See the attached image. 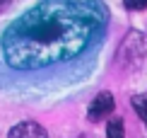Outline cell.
I'll list each match as a JSON object with an SVG mask.
<instances>
[{"instance_id":"1","label":"cell","mask_w":147,"mask_h":138,"mask_svg":"<svg viewBox=\"0 0 147 138\" xmlns=\"http://www.w3.org/2000/svg\"><path fill=\"white\" fill-rule=\"evenodd\" d=\"M106 22L99 0H41L5 29L0 51L10 68L36 70L80 56Z\"/></svg>"},{"instance_id":"2","label":"cell","mask_w":147,"mask_h":138,"mask_svg":"<svg viewBox=\"0 0 147 138\" xmlns=\"http://www.w3.org/2000/svg\"><path fill=\"white\" fill-rule=\"evenodd\" d=\"M113 95L111 92H99L94 99H92V104H89V121H101L104 116H109L113 111Z\"/></svg>"},{"instance_id":"3","label":"cell","mask_w":147,"mask_h":138,"mask_svg":"<svg viewBox=\"0 0 147 138\" xmlns=\"http://www.w3.org/2000/svg\"><path fill=\"white\" fill-rule=\"evenodd\" d=\"M7 138H48V136H46V131L41 128L39 124H34V121H22V124H17V126L10 128Z\"/></svg>"},{"instance_id":"4","label":"cell","mask_w":147,"mask_h":138,"mask_svg":"<svg viewBox=\"0 0 147 138\" xmlns=\"http://www.w3.org/2000/svg\"><path fill=\"white\" fill-rule=\"evenodd\" d=\"M106 138H125V131H123V119H111L106 124Z\"/></svg>"},{"instance_id":"5","label":"cell","mask_w":147,"mask_h":138,"mask_svg":"<svg viewBox=\"0 0 147 138\" xmlns=\"http://www.w3.org/2000/svg\"><path fill=\"white\" fill-rule=\"evenodd\" d=\"M133 102V109H135V114L142 119V121L147 124V97H142V95H135L130 99Z\"/></svg>"},{"instance_id":"6","label":"cell","mask_w":147,"mask_h":138,"mask_svg":"<svg viewBox=\"0 0 147 138\" xmlns=\"http://www.w3.org/2000/svg\"><path fill=\"white\" fill-rule=\"evenodd\" d=\"M123 5L128 10H133V12H140V10L147 8V0H123Z\"/></svg>"},{"instance_id":"7","label":"cell","mask_w":147,"mask_h":138,"mask_svg":"<svg viewBox=\"0 0 147 138\" xmlns=\"http://www.w3.org/2000/svg\"><path fill=\"white\" fill-rule=\"evenodd\" d=\"M5 3H7V0H0V5H5Z\"/></svg>"}]
</instances>
